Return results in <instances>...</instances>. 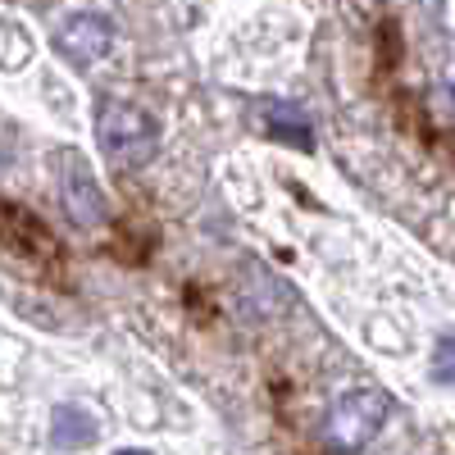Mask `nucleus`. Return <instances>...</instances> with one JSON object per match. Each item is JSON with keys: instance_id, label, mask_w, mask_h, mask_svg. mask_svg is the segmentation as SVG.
<instances>
[{"instance_id": "obj_4", "label": "nucleus", "mask_w": 455, "mask_h": 455, "mask_svg": "<svg viewBox=\"0 0 455 455\" xmlns=\"http://www.w3.org/2000/svg\"><path fill=\"white\" fill-rule=\"evenodd\" d=\"M64 205L73 214V223H100L105 219V205H100V187L96 178L87 173V164L78 156H64Z\"/></svg>"}, {"instance_id": "obj_6", "label": "nucleus", "mask_w": 455, "mask_h": 455, "mask_svg": "<svg viewBox=\"0 0 455 455\" xmlns=\"http://www.w3.org/2000/svg\"><path fill=\"white\" fill-rule=\"evenodd\" d=\"M433 378L437 383H455V332H446L437 347H433Z\"/></svg>"}, {"instance_id": "obj_5", "label": "nucleus", "mask_w": 455, "mask_h": 455, "mask_svg": "<svg viewBox=\"0 0 455 455\" xmlns=\"http://www.w3.org/2000/svg\"><path fill=\"white\" fill-rule=\"evenodd\" d=\"M96 437V424H92V414H83L78 405H60L55 410V424H51V442L60 451H78Z\"/></svg>"}, {"instance_id": "obj_2", "label": "nucleus", "mask_w": 455, "mask_h": 455, "mask_svg": "<svg viewBox=\"0 0 455 455\" xmlns=\"http://www.w3.org/2000/svg\"><path fill=\"white\" fill-rule=\"evenodd\" d=\"M392 414V396L378 392V387H355L347 396H337L332 410H328V424H323V437L328 446H337L341 455H355L364 451L378 433H383Z\"/></svg>"}, {"instance_id": "obj_7", "label": "nucleus", "mask_w": 455, "mask_h": 455, "mask_svg": "<svg viewBox=\"0 0 455 455\" xmlns=\"http://www.w3.org/2000/svg\"><path fill=\"white\" fill-rule=\"evenodd\" d=\"M114 455H150V451H137V446H128V451H114Z\"/></svg>"}, {"instance_id": "obj_1", "label": "nucleus", "mask_w": 455, "mask_h": 455, "mask_svg": "<svg viewBox=\"0 0 455 455\" xmlns=\"http://www.w3.org/2000/svg\"><path fill=\"white\" fill-rule=\"evenodd\" d=\"M96 141H100L109 164L141 169L146 160H156L160 128H156V119H150L146 109H137L128 100H105L96 109Z\"/></svg>"}, {"instance_id": "obj_3", "label": "nucleus", "mask_w": 455, "mask_h": 455, "mask_svg": "<svg viewBox=\"0 0 455 455\" xmlns=\"http://www.w3.org/2000/svg\"><path fill=\"white\" fill-rule=\"evenodd\" d=\"M109 46H114V23L105 14H73L55 32V51L78 68H92L96 60H105Z\"/></svg>"}]
</instances>
